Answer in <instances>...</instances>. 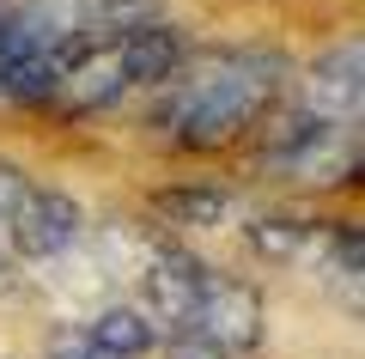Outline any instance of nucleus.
Masks as SVG:
<instances>
[{"instance_id": "nucleus-1", "label": "nucleus", "mask_w": 365, "mask_h": 359, "mask_svg": "<svg viewBox=\"0 0 365 359\" xmlns=\"http://www.w3.org/2000/svg\"><path fill=\"white\" fill-rule=\"evenodd\" d=\"M287 86V61L262 49H207L182 55L165 79V128L182 146H232L256 122H268L274 98Z\"/></svg>"}, {"instance_id": "nucleus-2", "label": "nucleus", "mask_w": 365, "mask_h": 359, "mask_svg": "<svg viewBox=\"0 0 365 359\" xmlns=\"http://www.w3.org/2000/svg\"><path fill=\"white\" fill-rule=\"evenodd\" d=\"M177 61H182L177 31L153 19V25H134V31H122V37L73 49L61 61V74H55L49 98L61 103V110H104V103L128 98V91H140V86H165V79L177 74Z\"/></svg>"}, {"instance_id": "nucleus-3", "label": "nucleus", "mask_w": 365, "mask_h": 359, "mask_svg": "<svg viewBox=\"0 0 365 359\" xmlns=\"http://www.w3.org/2000/svg\"><path fill=\"white\" fill-rule=\"evenodd\" d=\"M262 165L287 183H341L353 171V128H323L311 116H280V128L268 134Z\"/></svg>"}, {"instance_id": "nucleus-4", "label": "nucleus", "mask_w": 365, "mask_h": 359, "mask_svg": "<svg viewBox=\"0 0 365 359\" xmlns=\"http://www.w3.org/2000/svg\"><path fill=\"white\" fill-rule=\"evenodd\" d=\"M189 329L207 335L213 347H225V353H250V347L262 341V293L244 280H232V274H213L201 268V293H195V317H189Z\"/></svg>"}, {"instance_id": "nucleus-5", "label": "nucleus", "mask_w": 365, "mask_h": 359, "mask_svg": "<svg viewBox=\"0 0 365 359\" xmlns=\"http://www.w3.org/2000/svg\"><path fill=\"white\" fill-rule=\"evenodd\" d=\"M79 238H86L79 201L61 195V189H37V183L25 189L19 213L6 219V244H13V256H25V262H55V256H67Z\"/></svg>"}, {"instance_id": "nucleus-6", "label": "nucleus", "mask_w": 365, "mask_h": 359, "mask_svg": "<svg viewBox=\"0 0 365 359\" xmlns=\"http://www.w3.org/2000/svg\"><path fill=\"white\" fill-rule=\"evenodd\" d=\"M359 98H365V49H359V37H347L304 74L299 116H311L323 128H353L359 122Z\"/></svg>"}, {"instance_id": "nucleus-7", "label": "nucleus", "mask_w": 365, "mask_h": 359, "mask_svg": "<svg viewBox=\"0 0 365 359\" xmlns=\"http://www.w3.org/2000/svg\"><path fill=\"white\" fill-rule=\"evenodd\" d=\"M195 293H201V262L182 256L177 244H153L140 256V310L158 335L189 329L195 317Z\"/></svg>"}, {"instance_id": "nucleus-8", "label": "nucleus", "mask_w": 365, "mask_h": 359, "mask_svg": "<svg viewBox=\"0 0 365 359\" xmlns=\"http://www.w3.org/2000/svg\"><path fill=\"white\" fill-rule=\"evenodd\" d=\"M86 335L104 347V353H116V359H140V353H153V347H158V329L146 323L140 305H110V310H98V317L86 323Z\"/></svg>"}, {"instance_id": "nucleus-9", "label": "nucleus", "mask_w": 365, "mask_h": 359, "mask_svg": "<svg viewBox=\"0 0 365 359\" xmlns=\"http://www.w3.org/2000/svg\"><path fill=\"white\" fill-rule=\"evenodd\" d=\"M323 244H329V231L304 226V219H256V226H250V250L268 256V262H304Z\"/></svg>"}, {"instance_id": "nucleus-10", "label": "nucleus", "mask_w": 365, "mask_h": 359, "mask_svg": "<svg viewBox=\"0 0 365 359\" xmlns=\"http://www.w3.org/2000/svg\"><path fill=\"white\" fill-rule=\"evenodd\" d=\"M153 207L170 219V226H225L232 195H220V189H165Z\"/></svg>"}, {"instance_id": "nucleus-11", "label": "nucleus", "mask_w": 365, "mask_h": 359, "mask_svg": "<svg viewBox=\"0 0 365 359\" xmlns=\"http://www.w3.org/2000/svg\"><path fill=\"white\" fill-rule=\"evenodd\" d=\"M323 268H329V286L347 298V310H359V231H329L323 244Z\"/></svg>"}, {"instance_id": "nucleus-12", "label": "nucleus", "mask_w": 365, "mask_h": 359, "mask_svg": "<svg viewBox=\"0 0 365 359\" xmlns=\"http://www.w3.org/2000/svg\"><path fill=\"white\" fill-rule=\"evenodd\" d=\"M165 359H232V353L213 347L207 335H195V329H177V335H165Z\"/></svg>"}, {"instance_id": "nucleus-13", "label": "nucleus", "mask_w": 365, "mask_h": 359, "mask_svg": "<svg viewBox=\"0 0 365 359\" xmlns=\"http://www.w3.org/2000/svg\"><path fill=\"white\" fill-rule=\"evenodd\" d=\"M49 359H116V353H104L86 329H61V335L49 341Z\"/></svg>"}, {"instance_id": "nucleus-14", "label": "nucleus", "mask_w": 365, "mask_h": 359, "mask_svg": "<svg viewBox=\"0 0 365 359\" xmlns=\"http://www.w3.org/2000/svg\"><path fill=\"white\" fill-rule=\"evenodd\" d=\"M25 189H31V177H25V171H19V165H0V231H6V219L19 213Z\"/></svg>"}]
</instances>
